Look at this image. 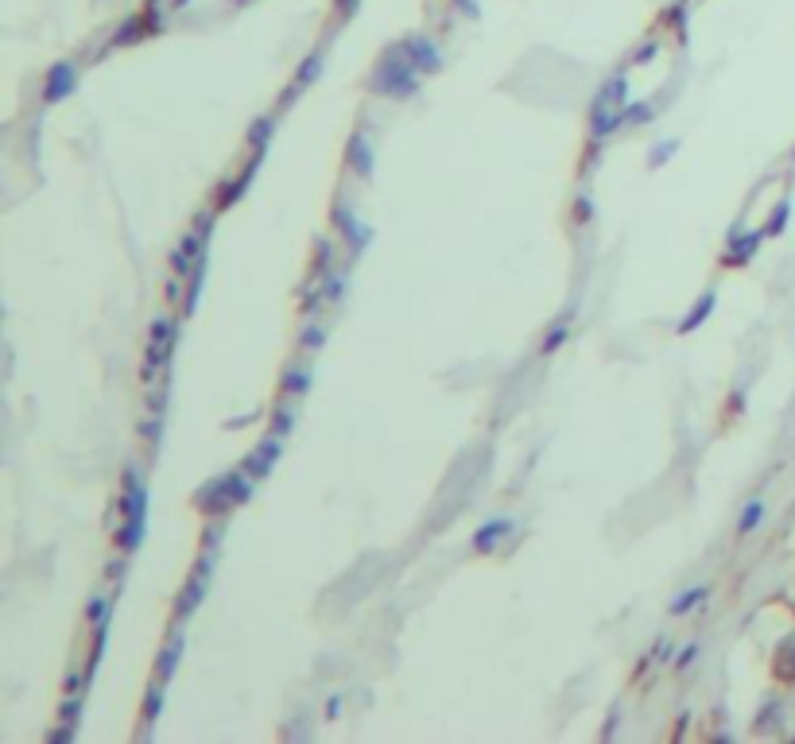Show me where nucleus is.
<instances>
[{
    "instance_id": "obj_1",
    "label": "nucleus",
    "mask_w": 795,
    "mask_h": 744,
    "mask_svg": "<svg viewBox=\"0 0 795 744\" xmlns=\"http://www.w3.org/2000/svg\"><path fill=\"white\" fill-rule=\"evenodd\" d=\"M420 78H423V70L415 67L408 51L396 43L381 62H376L373 89H376V94H384V97H408V94H415V89H420Z\"/></svg>"
},
{
    "instance_id": "obj_2",
    "label": "nucleus",
    "mask_w": 795,
    "mask_h": 744,
    "mask_svg": "<svg viewBox=\"0 0 795 744\" xmlns=\"http://www.w3.org/2000/svg\"><path fill=\"white\" fill-rule=\"evenodd\" d=\"M144 524H148V489L136 469H125V531H121L125 551H136L144 543Z\"/></svg>"
},
{
    "instance_id": "obj_3",
    "label": "nucleus",
    "mask_w": 795,
    "mask_h": 744,
    "mask_svg": "<svg viewBox=\"0 0 795 744\" xmlns=\"http://www.w3.org/2000/svg\"><path fill=\"white\" fill-rule=\"evenodd\" d=\"M74 86H78V70H74V62H55V67L47 70V82H43V101H62V97H70L74 94Z\"/></svg>"
},
{
    "instance_id": "obj_4",
    "label": "nucleus",
    "mask_w": 795,
    "mask_h": 744,
    "mask_svg": "<svg viewBox=\"0 0 795 744\" xmlns=\"http://www.w3.org/2000/svg\"><path fill=\"white\" fill-rule=\"evenodd\" d=\"M400 47L408 51V55H411V62H415V67H420L423 74H431V70H439V67H442V55H439V47H435V43H431V39H427V35H408V39H403Z\"/></svg>"
},
{
    "instance_id": "obj_5",
    "label": "nucleus",
    "mask_w": 795,
    "mask_h": 744,
    "mask_svg": "<svg viewBox=\"0 0 795 744\" xmlns=\"http://www.w3.org/2000/svg\"><path fill=\"white\" fill-rule=\"evenodd\" d=\"M276 458H280V438L272 435L268 442H260V446L249 454V458H245V465H241V469H245V473H249V477H264Z\"/></svg>"
},
{
    "instance_id": "obj_6",
    "label": "nucleus",
    "mask_w": 795,
    "mask_h": 744,
    "mask_svg": "<svg viewBox=\"0 0 795 744\" xmlns=\"http://www.w3.org/2000/svg\"><path fill=\"white\" fill-rule=\"evenodd\" d=\"M508 531H513V519H489V524H481V528L474 531V551L489 555Z\"/></svg>"
},
{
    "instance_id": "obj_7",
    "label": "nucleus",
    "mask_w": 795,
    "mask_h": 744,
    "mask_svg": "<svg viewBox=\"0 0 795 744\" xmlns=\"http://www.w3.org/2000/svg\"><path fill=\"white\" fill-rule=\"evenodd\" d=\"M202 244H206V237H202V233H187V237L179 241L175 256H171V264H175V271H179V276H182V271H190V268H194V260L202 256Z\"/></svg>"
},
{
    "instance_id": "obj_8",
    "label": "nucleus",
    "mask_w": 795,
    "mask_h": 744,
    "mask_svg": "<svg viewBox=\"0 0 795 744\" xmlns=\"http://www.w3.org/2000/svg\"><path fill=\"white\" fill-rule=\"evenodd\" d=\"M346 160H349V167H354V171H357L361 179H369V175H373V152H369V143H365V133H354V136H349Z\"/></svg>"
},
{
    "instance_id": "obj_9",
    "label": "nucleus",
    "mask_w": 795,
    "mask_h": 744,
    "mask_svg": "<svg viewBox=\"0 0 795 744\" xmlns=\"http://www.w3.org/2000/svg\"><path fill=\"white\" fill-rule=\"evenodd\" d=\"M171 345H175V322L155 318V326H152V361H167Z\"/></svg>"
},
{
    "instance_id": "obj_10",
    "label": "nucleus",
    "mask_w": 795,
    "mask_h": 744,
    "mask_svg": "<svg viewBox=\"0 0 795 744\" xmlns=\"http://www.w3.org/2000/svg\"><path fill=\"white\" fill-rule=\"evenodd\" d=\"M594 101H602V106H614V109H624V106H629V82H624L621 74H614L602 89H597Z\"/></svg>"
},
{
    "instance_id": "obj_11",
    "label": "nucleus",
    "mask_w": 795,
    "mask_h": 744,
    "mask_svg": "<svg viewBox=\"0 0 795 744\" xmlns=\"http://www.w3.org/2000/svg\"><path fill=\"white\" fill-rule=\"evenodd\" d=\"M714 303H718V295H714V291H702V295H698V303L690 307V315H687V318L679 322V334H690V330H698V326L707 322V315L714 310Z\"/></svg>"
},
{
    "instance_id": "obj_12",
    "label": "nucleus",
    "mask_w": 795,
    "mask_h": 744,
    "mask_svg": "<svg viewBox=\"0 0 795 744\" xmlns=\"http://www.w3.org/2000/svg\"><path fill=\"white\" fill-rule=\"evenodd\" d=\"M707 597H710V585H695V590H687V593L675 597V602H671L668 609H671V617H683V612H690L695 605H702Z\"/></svg>"
},
{
    "instance_id": "obj_13",
    "label": "nucleus",
    "mask_w": 795,
    "mask_h": 744,
    "mask_svg": "<svg viewBox=\"0 0 795 744\" xmlns=\"http://www.w3.org/2000/svg\"><path fill=\"white\" fill-rule=\"evenodd\" d=\"M761 516H764V504H761V501H749L745 508H741V516H737V531H741V535H749V531H757V524H761Z\"/></svg>"
},
{
    "instance_id": "obj_14",
    "label": "nucleus",
    "mask_w": 795,
    "mask_h": 744,
    "mask_svg": "<svg viewBox=\"0 0 795 744\" xmlns=\"http://www.w3.org/2000/svg\"><path fill=\"white\" fill-rule=\"evenodd\" d=\"M334 225H337V229H342V233H349V244H354V248H361V244H365V237H369V233H365V229H361V225H357V221H354V217H349L346 210H337V217H334Z\"/></svg>"
},
{
    "instance_id": "obj_15",
    "label": "nucleus",
    "mask_w": 795,
    "mask_h": 744,
    "mask_svg": "<svg viewBox=\"0 0 795 744\" xmlns=\"http://www.w3.org/2000/svg\"><path fill=\"white\" fill-rule=\"evenodd\" d=\"M761 237H764V233H749V237H745V241H737V244H734V248H737V253H734V256H729V264H745V260H753V253H757V244H761Z\"/></svg>"
},
{
    "instance_id": "obj_16",
    "label": "nucleus",
    "mask_w": 795,
    "mask_h": 744,
    "mask_svg": "<svg viewBox=\"0 0 795 744\" xmlns=\"http://www.w3.org/2000/svg\"><path fill=\"white\" fill-rule=\"evenodd\" d=\"M179 651H182V639L175 636L171 644L163 648V656H160V678H171V671H175V663H179Z\"/></svg>"
},
{
    "instance_id": "obj_17",
    "label": "nucleus",
    "mask_w": 795,
    "mask_h": 744,
    "mask_svg": "<svg viewBox=\"0 0 795 744\" xmlns=\"http://www.w3.org/2000/svg\"><path fill=\"white\" fill-rule=\"evenodd\" d=\"M319 74H322V55L303 59V67H299V78H295V89H299V86H307V82H319Z\"/></svg>"
},
{
    "instance_id": "obj_18",
    "label": "nucleus",
    "mask_w": 795,
    "mask_h": 744,
    "mask_svg": "<svg viewBox=\"0 0 795 744\" xmlns=\"http://www.w3.org/2000/svg\"><path fill=\"white\" fill-rule=\"evenodd\" d=\"M140 28H148V23H144V20H140V16H133V20H128V23H121V32H116V39H113V43H116V47H121V43H136V39H140V35H144V32H140Z\"/></svg>"
},
{
    "instance_id": "obj_19",
    "label": "nucleus",
    "mask_w": 795,
    "mask_h": 744,
    "mask_svg": "<svg viewBox=\"0 0 795 744\" xmlns=\"http://www.w3.org/2000/svg\"><path fill=\"white\" fill-rule=\"evenodd\" d=\"M307 388H310V372L307 369H291L288 376H283V391H295V396H299V391H307Z\"/></svg>"
},
{
    "instance_id": "obj_20",
    "label": "nucleus",
    "mask_w": 795,
    "mask_h": 744,
    "mask_svg": "<svg viewBox=\"0 0 795 744\" xmlns=\"http://www.w3.org/2000/svg\"><path fill=\"white\" fill-rule=\"evenodd\" d=\"M272 133H276V124H272L268 116H264V121H256V128L249 133V143H253V148L260 152V148H264V143H268V136H272Z\"/></svg>"
},
{
    "instance_id": "obj_21",
    "label": "nucleus",
    "mask_w": 795,
    "mask_h": 744,
    "mask_svg": "<svg viewBox=\"0 0 795 744\" xmlns=\"http://www.w3.org/2000/svg\"><path fill=\"white\" fill-rule=\"evenodd\" d=\"M567 322H570V315H563V322H559V326H555V330H551V334H547V342H543V354H555V349H559V345H563V342H567Z\"/></svg>"
},
{
    "instance_id": "obj_22",
    "label": "nucleus",
    "mask_w": 795,
    "mask_h": 744,
    "mask_svg": "<svg viewBox=\"0 0 795 744\" xmlns=\"http://www.w3.org/2000/svg\"><path fill=\"white\" fill-rule=\"evenodd\" d=\"M675 148H679V140H663V143H660V148H656V152H652V163H656V167H660V163H668V155H671Z\"/></svg>"
},
{
    "instance_id": "obj_23",
    "label": "nucleus",
    "mask_w": 795,
    "mask_h": 744,
    "mask_svg": "<svg viewBox=\"0 0 795 744\" xmlns=\"http://www.w3.org/2000/svg\"><path fill=\"white\" fill-rule=\"evenodd\" d=\"M652 113V106H624V124H641Z\"/></svg>"
},
{
    "instance_id": "obj_24",
    "label": "nucleus",
    "mask_w": 795,
    "mask_h": 744,
    "mask_svg": "<svg viewBox=\"0 0 795 744\" xmlns=\"http://www.w3.org/2000/svg\"><path fill=\"white\" fill-rule=\"evenodd\" d=\"M648 59H656V43H652V39H648V43H641V47H636V55H633V67H644Z\"/></svg>"
},
{
    "instance_id": "obj_25",
    "label": "nucleus",
    "mask_w": 795,
    "mask_h": 744,
    "mask_svg": "<svg viewBox=\"0 0 795 744\" xmlns=\"http://www.w3.org/2000/svg\"><path fill=\"white\" fill-rule=\"evenodd\" d=\"M784 221H788V202H780V210L772 214V221H768L764 233H784Z\"/></svg>"
},
{
    "instance_id": "obj_26",
    "label": "nucleus",
    "mask_w": 795,
    "mask_h": 744,
    "mask_svg": "<svg viewBox=\"0 0 795 744\" xmlns=\"http://www.w3.org/2000/svg\"><path fill=\"white\" fill-rule=\"evenodd\" d=\"M695 656H698V644H687L679 656H675V663H679V667H690V663H695Z\"/></svg>"
},
{
    "instance_id": "obj_27",
    "label": "nucleus",
    "mask_w": 795,
    "mask_h": 744,
    "mask_svg": "<svg viewBox=\"0 0 795 744\" xmlns=\"http://www.w3.org/2000/svg\"><path fill=\"white\" fill-rule=\"evenodd\" d=\"M303 345H307V349H319V345H322V326H310V330L303 334Z\"/></svg>"
},
{
    "instance_id": "obj_28",
    "label": "nucleus",
    "mask_w": 795,
    "mask_h": 744,
    "mask_svg": "<svg viewBox=\"0 0 795 744\" xmlns=\"http://www.w3.org/2000/svg\"><path fill=\"white\" fill-rule=\"evenodd\" d=\"M357 5H361V0H337V12H342V16H354Z\"/></svg>"
},
{
    "instance_id": "obj_29",
    "label": "nucleus",
    "mask_w": 795,
    "mask_h": 744,
    "mask_svg": "<svg viewBox=\"0 0 795 744\" xmlns=\"http://www.w3.org/2000/svg\"><path fill=\"white\" fill-rule=\"evenodd\" d=\"M454 5H458L466 16H477V0H454Z\"/></svg>"
},
{
    "instance_id": "obj_30",
    "label": "nucleus",
    "mask_w": 795,
    "mask_h": 744,
    "mask_svg": "<svg viewBox=\"0 0 795 744\" xmlns=\"http://www.w3.org/2000/svg\"><path fill=\"white\" fill-rule=\"evenodd\" d=\"M160 702H163V694H160V690H155V694L148 698V717H155V713H160Z\"/></svg>"
},
{
    "instance_id": "obj_31",
    "label": "nucleus",
    "mask_w": 795,
    "mask_h": 744,
    "mask_svg": "<svg viewBox=\"0 0 795 744\" xmlns=\"http://www.w3.org/2000/svg\"><path fill=\"white\" fill-rule=\"evenodd\" d=\"M62 713H67V721H74V717H78V702H67V710H62Z\"/></svg>"
},
{
    "instance_id": "obj_32",
    "label": "nucleus",
    "mask_w": 795,
    "mask_h": 744,
    "mask_svg": "<svg viewBox=\"0 0 795 744\" xmlns=\"http://www.w3.org/2000/svg\"><path fill=\"white\" fill-rule=\"evenodd\" d=\"M237 5H245V0H237Z\"/></svg>"
}]
</instances>
